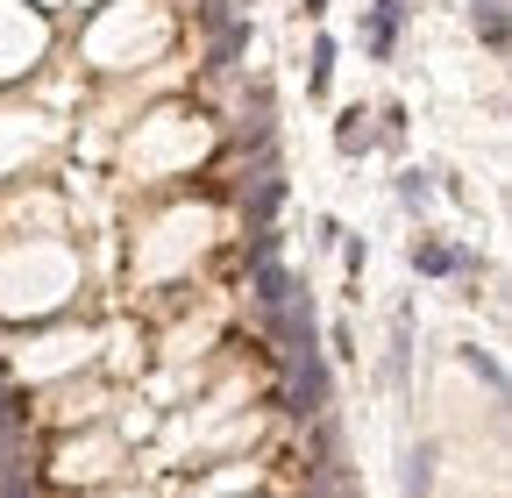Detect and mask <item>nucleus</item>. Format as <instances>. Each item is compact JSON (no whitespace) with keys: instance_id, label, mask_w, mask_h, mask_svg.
Here are the masks:
<instances>
[{"instance_id":"nucleus-1","label":"nucleus","mask_w":512,"mask_h":498,"mask_svg":"<svg viewBox=\"0 0 512 498\" xmlns=\"http://www.w3.org/2000/svg\"><path fill=\"white\" fill-rule=\"evenodd\" d=\"M278 363H285V413L292 420H320L335 406V378H328V356H320V335L285 342Z\"/></svg>"},{"instance_id":"nucleus-2","label":"nucleus","mask_w":512,"mask_h":498,"mask_svg":"<svg viewBox=\"0 0 512 498\" xmlns=\"http://www.w3.org/2000/svg\"><path fill=\"white\" fill-rule=\"evenodd\" d=\"M413 271L456 278V271H477V257H470V249H456V242H441V235H420V242H413Z\"/></svg>"},{"instance_id":"nucleus-3","label":"nucleus","mask_w":512,"mask_h":498,"mask_svg":"<svg viewBox=\"0 0 512 498\" xmlns=\"http://www.w3.org/2000/svg\"><path fill=\"white\" fill-rule=\"evenodd\" d=\"M278 207H285V178H278V171H256V185H249V200H242L249 228H271V221H278Z\"/></svg>"},{"instance_id":"nucleus-4","label":"nucleus","mask_w":512,"mask_h":498,"mask_svg":"<svg viewBox=\"0 0 512 498\" xmlns=\"http://www.w3.org/2000/svg\"><path fill=\"white\" fill-rule=\"evenodd\" d=\"M399 29H406V0H377V8H370V29H363V43H370V57H392V43H399Z\"/></svg>"},{"instance_id":"nucleus-5","label":"nucleus","mask_w":512,"mask_h":498,"mask_svg":"<svg viewBox=\"0 0 512 498\" xmlns=\"http://www.w3.org/2000/svg\"><path fill=\"white\" fill-rule=\"evenodd\" d=\"M406 363H413V306L392 314V356H384V385L406 392Z\"/></svg>"},{"instance_id":"nucleus-6","label":"nucleus","mask_w":512,"mask_h":498,"mask_svg":"<svg viewBox=\"0 0 512 498\" xmlns=\"http://www.w3.org/2000/svg\"><path fill=\"white\" fill-rule=\"evenodd\" d=\"M249 292H256V306H264V314H278V306L299 292V278H292L285 264H256V271H249Z\"/></svg>"},{"instance_id":"nucleus-7","label":"nucleus","mask_w":512,"mask_h":498,"mask_svg":"<svg viewBox=\"0 0 512 498\" xmlns=\"http://www.w3.org/2000/svg\"><path fill=\"white\" fill-rule=\"evenodd\" d=\"M22 427H29V399L0 378V456H22Z\"/></svg>"},{"instance_id":"nucleus-8","label":"nucleus","mask_w":512,"mask_h":498,"mask_svg":"<svg viewBox=\"0 0 512 498\" xmlns=\"http://www.w3.org/2000/svg\"><path fill=\"white\" fill-rule=\"evenodd\" d=\"M335 150H342V157L377 150V121H370V107H342V121H335Z\"/></svg>"},{"instance_id":"nucleus-9","label":"nucleus","mask_w":512,"mask_h":498,"mask_svg":"<svg viewBox=\"0 0 512 498\" xmlns=\"http://www.w3.org/2000/svg\"><path fill=\"white\" fill-rule=\"evenodd\" d=\"M434 463H441V449H434V442L406 449V498H427V491H434Z\"/></svg>"},{"instance_id":"nucleus-10","label":"nucleus","mask_w":512,"mask_h":498,"mask_svg":"<svg viewBox=\"0 0 512 498\" xmlns=\"http://www.w3.org/2000/svg\"><path fill=\"white\" fill-rule=\"evenodd\" d=\"M470 22H477L484 50H505V0H470Z\"/></svg>"},{"instance_id":"nucleus-11","label":"nucleus","mask_w":512,"mask_h":498,"mask_svg":"<svg viewBox=\"0 0 512 498\" xmlns=\"http://www.w3.org/2000/svg\"><path fill=\"white\" fill-rule=\"evenodd\" d=\"M399 207L406 214H427L434 207V178L427 171H399Z\"/></svg>"},{"instance_id":"nucleus-12","label":"nucleus","mask_w":512,"mask_h":498,"mask_svg":"<svg viewBox=\"0 0 512 498\" xmlns=\"http://www.w3.org/2000/svg\"><path fill=\"white\" fill-rule=\"evenodd\" d=\"M328 79H335V36H320V43H313V72H306V86L328 93Z\"/></svg>"},{"instance_id":"nucleus-13","label":"nucleus","mask_w":512,"mask_h":498,"mask_svg":"<svg viewBox=\"0 0 512 498\" xmlns=\"http://www.w3.org/2000/svg\"><path fill=\"white\" fill-rule=\"evenodd\" d=\"M463 363H470V370H477V378H484V385H491V392H505V363H498V356H491V349H477V342H470V349H463Z\"/></svg>"},{"instance_id":"nucleus-14","label":"nucleus","mask_w":512,"mask_h":498,"mask_svg":"<svg viewBox=\"0 0 512 498\" xmlns=\"http://www.w3.org/2000/svg\"><path fill=\"white\" fill-rule=\"evenodd\" d=\"M278 242H285L278 228H256V235H249V271H256V264H278Z\"/></svg>"},{"instance_id":"nucleus-15","label":"nucleus","mask_w":512,"mask_h":498,"mask_svg":"<svg viewBox=\"0 0 512 498\" xmlns=\"http://www.w3.org/2000/svg\"><path fill=\"white\" fill-rule=\"evenodd\" d=\"M306 15H328V0H306Z\"/></svg>"}]
</instances>
